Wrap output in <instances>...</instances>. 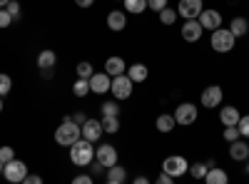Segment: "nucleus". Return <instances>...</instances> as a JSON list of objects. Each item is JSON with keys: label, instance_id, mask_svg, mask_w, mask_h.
<instances>
[{"label": "nucleus", "instance_id": "34", "mask_svg": "<svg viewBox=\"0 0 249 184\" xmlns=\"http://www.w3.org/2000/svg\"><path fill=\"white\" fill-rule=\"evenodd\" d=\"M237 127H239V134H242V137H249V115L239 117V122H237Z\"/></svg>", "mask_w": 249, "mask_h": 184}, {"label": "nucleus", "instance_id": "42", "mask_svg": "<svg viewBox=\"0 0 249 184\" xmlns=\"http://www.w3.org/2000/svg\"><path fill=\"white\" fill-rule=\"evenodd\" d=\"M92 3H95V0H75L77 8H92Z\"/></svg>", "mask_w": 249, "mask_h": 184}, {"label": "nucleus", "instance_id": "36", "mask_svg": "<svg viewBox=\"0 0 249 184\" xmlns=\"http://www.w3.org/2000/svg\"><path fill=\"white\" fill-rule=\"evenodd\" d=\"M10 159H15V152H13V147H0V162H3V165H5V162H10Z\"/></svg>", "mask_w": 249, "mask_h": 184}, {"label": "nucleus", "instance_id": "4", "mask_svg": "<svg viewBox=\"0 0 249 184\" xmlns=\"http://www.w3.org/2000/svg\"><path fill=\"white\" fill-rule=\"evenodd\" d=\"M132 90H135V83L130 80V75H115L112 77V87H110V92L115 95V100H127L130 95H132Z\"/></svg>", "mask_w": 249, "mask_h": 184}, {"label": "nucleus", "instance_id": "15", "mask_svg": "<svg viewBox=\"0 0 249 184\" xmlns=\"http://www.w3.org/2000/svg\"><path fill=\"white\" fill-rule=\"evenodd\" d=\"M230 157H232V159H237V162L249 159V145H244L242 137H239V139H234V142H230Z\"/></svg>", "mask_w": 249, "mask_h": 184}, {"label": "nucleus", "instance_id": "46", "mask_svg": "<svg viewBox=\"0 0 249 184\" xmlns=\"http://www.w3.org/2000/svg\"><path fill=\"white\" fill-rule=\"evenodd\" d=\"M3 107H5V102H3V97H0V112H3Z\"/></svg>", "mask_w": 249, "mask_h": 184}, {"label": "nucleus", "instance_id": "31", "mask_svg": "<svg viewBox=\"0 0 249 184\" xmlns=\"http://www.w3.org/2000/svg\"><path fill=\"white\" fill-rule=\"evenodd\" d=\"M10 87H13V80L5 72H0V97H5L10 92Z\"/></svg>", "mask_w": 249, "mask_h": 184}, {"label": "nucleus", "instance_id": "27", "mask_svg": "<svg viewBox=\"0 0 249 184\" xmlns=\"http://www.w3.org/2000/svg\"><path fill=\"white\" fill-rule=\"evenodd\" d=\"M72 92H75V97H85V95L90 92V80H82V77H77V83H75Z\"/></svg>", "mask_w": 249, "mask_h": 184}, {"label": "nucleus", "instance_id": "6", "mask_svg": "<svg viewBox=\"0 0 249 184\" xmlns=\"http://www.w3.org/2000/svg\"><path fill=\"white\" fill-rule=\"evenodd\" d=\"M162 169L177 179V177H182L184 172H190V162H187L184 157H179V154H172V157H164Z\"/></svg>", "mask_w": 249, "mask_h": 184}, {"label": "nucleus", "instance_id": "39", "mask_svg": "<svg viewBox=\"0 0 249 184\" xmlns=\"http://www.w3.org/2000/svg\"><path fill=\"white\" fill-rule=\"evenodd\" d=\"M172 182H175V177H172V174H167V172L162 169V174L157 177V184H172Z\"/></svg>", "mask_w": 249, "mask_h": 184}, {"label": "nucleus", "instance_id": "13", "mask_svg": "<svg viewBox=\"0 0 249 184\" xmlns=\"http://www.w3.org/2000/svg\"><path fill=\"white\" fill-rule=\"evenodd\" d=\"M197 20H199V25H202L204 30H217V28H222V15H219L217 10H202Z\"/></svg>", "mask_w": 249, "mask_h": 184}, {"label": "nucleus", "instance_id": "11", "mask_svg": "<svg viewBox=\"0 0 249 184\" xmlns=\"http://www.w3.org/2000/svg\"><path fill=\"white\" fill-rule=\"evenodd\" d=\"M95 159L102 167H112V165H117V150L112 145H100V147H95Z\"/></svg>", "mask_w": 249, "mask_h": 184}, {"label": "nucleus", "instance_id": "38", "mask_svg": "<svg viewBox=\"0 0 249 184\" xmlns=\"http://www.w3.org/2000/svg\"><path fill=\"white\" fill-rule=\"evenodd\" d=\"M5 10H8V13H10V15H13L15 20L20 17V3H18V0H10V3L5 5Z\"/></svg>", "mask_w": 249, "mask_h": 184}, {"label": "nucleus", "instance_id": "14", "mask_svg": "<svg viewBox=\"0 0 249 184\" xmlns=\"http://www.w3.org/2000/svg\"><path fill=\"white\" fill-rule=\"evenodd\" d=\"M204 28L199 25V20H184V28H182V37L187 40V43H197V40L202 37Z\"/></svg>", "mask_w": 249, "mask_h": 184}, {"label": "nucleus", "instance_id": "2", "mask_svg": "<svg viewBox=\"0 0 249 184\" xmlns=\"http://www.w3.org/2000/svg\"><path fill=\"white\" fill-rule=\"evenodd\" d=\"M70 159H72V165H77V167H90L92 159H95V147H92V142L85 139V137H80L75 145L70 147Z\"/></svg>", "mask_w": 249, "mask_h": 184}, {"label": "nucleus", "instance_id": "24", "mask_svg": "<svg viewBox=\"0 0 249 184\" xmlns=\"http://www.w3.org/2000/svg\"><path fill=\"white\" fill-rule=\"evenodd\" d=\"M144 8H147V0H124V10L132 13V15L144 13Z\"/></svg>", "mask_w": 249, "mask_h": 184}, {"label": "nucleus", "instance_id": "30", "mask_svg": "<svg viewBox=\"0 0 249 184\" xmlns=\"http://www.w3.org/2000/svg\"><path fill=\"white\" fill-rule=\"evenodd\" d=\"M92 75H95V70H92V65H90V63H80V65H77V77L90 80Z\"/></svg>", "mask_w": 249, "mask_h": 184}, {"label": "nucleus", "instance_id": "5", "mask_svg": "<svg viewBox=\"0 0 249 184\" xmlns=\"http://www.w3.org/2000/svg\"><path fill=\"white\" fill-rule=\"evenodd\" d=\"M3 174H5V179L13 182V184L25 182V177H28V165H25V162H20V159H10V162H5Z\"/></svg>", "mask_w": 249, "mask_h": 184}, {"label": "nucleus", "instance_id": "45", "mask_svg": "<svg viewBox=\"0 0 249 184\" xmlns=\"http://www.w3.org/2000/svg\"><path fill=\"white\" fill-rule=\"evenodd\" d=\"M8 3H10V0H0V8H5Z\"/></svg>", "mask_w": 249, "mask_h": 184}, {"label": "nucleus", "instance_id": "43", "mask_svg": "<svg viewBox=\"0 0 249 184\" xmlns=\"http://www.w3.org/2000/svg\"><path fill=\"white\" fill-rule=\"evenodd\" d=\"M72 119H75V122H77V125H82V122H85V115H82V112H77V115H75V117H72Z\"/></svg>", "mask_w": 249, "mask_h": 184}, {"label": "nucleus", "instance_id": "41", "mask_svg": "<svg viewBox=\"0 0 249 184\" xmlns=\"http://www.w3.org/2000/svg\"><path fill=\"white\" fill-rule=\"evenodd\" d=\"M43 182V177H37V174H28L25 177V184H40Z\"/></svg>", "mask_w": 249, "mask_h": 184}, {"label": "nucleus", "instance_id": "10", "mask_svg": "<svg viewBox=\"0 0 249 184\" xmlns=\"http://www.w3.org/2000/svg\"><path fill=\"white\" fill-rule=\"evenodd\" d=\"M80 127H82V137L90 139L92 145H95L102 134H105V130H102V119H85Z\"/></svg>", "mask_w": 249, "mask_h": 184}, {"label": "nucleus", "instance_id": "12", "mask_svg": "<svg viewBox=\"0 0 249 184\" xmlns=\"http://www.w3.org/2000/svg\"><path fill=\"white\" fill-rule=\"evenodd\" d=\"M110 87H112V77H110L107 72H95V75L90 77V92L105 95Z\"/></svg>", "mask_w": 249, "mask_h": 184}, {"label": "nucleus", "instance_id": "44", "mask_svg": "<svg viewBox=\"0 0 249 184\" xmlns=\"http://www.w3.org/2000/svg\"><path fill=\"white\" fill-rule=\"evenodd\" d=\"M135 184H147V177H135Z\"/></svg>", "mask_w": 249, "mask_h": 184}, {"label": "nucleus", "instance_id": "8", "mask_svg": "<svg viewBox=\"0 0 249 184\" xmlns=\"http://www.w3.org/2000/svg\"><path fill=\"white\" fill-rule=\"evenodd\" d=\"M202 10H204L202 0H179L177 5V15H182L184 20H197Z\"/></svg>", "mask_w": 249, "mask_h": 184}, {"label": "nucleus", "instance_id": "22", "mask_svg": "<svg viewBox=\"0 0 249 184\" xmlns=\"http://www.w3.org/2000/svg\"><path fill=\"white\" fill-rule=\"evenodd\" d=\"M239 110L237 107H222V115H219V119H222V125L227 127V125H237L239 122Z\"/></svg>", "mask_w": 249, "mask_h": 184}, {"label": "nucleus", "instance_id": "19", "mask_svg": "<svg viewBox=\"0 0 249 184\" xmlns=\"http://www.w3.org/2000/svg\"><path fill=\"white\" fill-rule=\"evenodd\" d=\"M105 179H107V184H122L124 179H127V169L112 165V167H107V177Z\"/></svg>", "mask_w": 249, "mask_h": 184}, {"label": "nucleus", "instance_id": "1", "mask_svg": "<svg viewBox=\"0 0 249 184\" xmlns=\"http://www.w3.org/2000/svg\"><path fill=\"white\" fill-rule=\"evenodd\" d=\"M80 137H82V127L77 125L72 117H65V119H62V125L55 130V142L60 147H72Z\"/></svg>", "mask_w": 249, "mask_h": 184}, {"label": "nucleus", "instance_id": "33", "mask_svg": "<svg viewBox=\"0 0 249 184\" xmlns=\"http://www.w3.org/2000/svg\"><path fill=\"white\" fill-rule=\"evenodd\" d=\"M239 137H242V134H239V127H237V125H227V127H224V139H227V142H234V139H239Z\"/></svg>", "mask_w": 249, "mask_h": 184}, {"label": "nucleus", "instance_id": "25", "mask_svg": "<svg viewBox=\"0 0 249 184\" xmlns=\"http://www.w3.org/2000/svg\"><path fill=\"white\" fill-rule=\"evenodd\" d=\"M230 30H232L234 37H242V35L249 30V25H247V20H244V17H234V20H232V25H230Z\"/></svg>", "mask_w": 249, "mask_h": 184}, {"label": "nucleus", "instance_id": "20", "mask_svg": "<svg viewBox=\"0 0 249 184\" xmlns=\"http://www.w3.org/2000/svg\"><path fill=\"white\" fill-rule=\"evenodd\" d=\"M227 172L224 169H217V167H210L207 169V174H204V182L207 184H227Z\"/></svg>", "mask_w": 249, "mask_h": 184}, {"label": "nucleus", "instance_id": "26", "mask_svg": "<svg viewBox=\"0 0 249 184\" xmlns=\"http://www.w3.org/2000/svg\"><path fill=\"white\" fill-rule=\"evenodd\" d=\"M157 15H160V23H162V25H172L175 20H177V10H172L170 5H167V8H162Z\"/></svg>", "mask_w": 249, "mask_h": 184}, {"label": "nucleus", "instance_id": "28", "mask_svg": "<svg viewBox=\"0 0 249 184\" xmlns=\"http://www.w3.org/2000/svg\"><path fill=\"white\" fill-rule=\"evenodd\" d=\"M102 130H105L107 134H115L120 130V119L117 117H102Z\"/></svg>", "mask_w": 249, "mask_h": 184}, {"label": "nucleus", "instance_id": "37", "mask_svg": "<svg viewBox=\"0 0 249 184\" xmlns=\"http://www.w3.org/2000/svg\"><path fill=\"white\" fill-rule=\"evenodd\" d=\"M170 5V0H147V8H152L155 13H160L162 8H167Z\"/></svg>", "mask_w": 249, "mask_h": 184}, {"label": "nucleus", "instance_id": "48", "mask_svg": "<svg viewBox=\"0 0 249 184\" xmlns=\"http://www.w3.org/2000/svg\"><path fill=\"white\" fill-rule=\"evenodd\" d=\"M247 174H249V159H247Z\"/></svg>", "mask_w": 249, "mask_h": 184}, {"label": "nucleus", "instance_id": "7", "mask_svg": "<svg viewBox=\"0 0 249 184\" xmlns=\"http://www.w3.org/2000/svg\"><path fill=\"white\" fill-rule=\"evenodd\" d=\"M175 122L182 125V127L195 125V122H197V107L192 105V102H182V105L175 110Z\"/></svg>", "mask_w": 249, "mask_h": 184}, {"label": "nucleus", "instance_id": "17", "mask_svg": "<svg viewBox=\"0 0 249 184\" xmlns=\"http://www.w3.org/2000/svg\"><path fill=\"white\" fill-rule=\"evenodd\" d=\"M124 70H127V65H124V60H122V57H107V63H105V72H107L110 77L122 75Z\"/></svg>", "mask_w": 249, "mask_h": 184}, {"label": "nucleus", "instance_id": "23", "mask_svg": "<svg viewBox=\"0 0 249 184\" xmlns=\"http://www.w3.org/2000/svg\"><path fill=\"white\" fill-rule=\"evenodd\" d=\"M175 125H177V122H175V115H160V117H157V122H155V127H157L160 132H164V134L172 132V130H175Z\"/></svg>", "mask_w": 249, "mask_h": 184}, {"label": "nucleus", "instance_id": "40", "mask_svg": "<svg viewBox=\"0 0 249 184\" xmlns=\"http://www.w3.org/2000/svg\"><path fill=\"white\" fill-rule=\"evenodd\" d=\"M72 182H75V184H92V177H90V174H77Z\"/></svg>", "mask_w": 249, "mask_h": 184}, {"label": "nucleus", "instance_id": "18", "mask_svg": "<svg viewBox=\"0 0 249 184\" xmlns=\"http://www.w3.org/2000/svg\"><path fill=\"white\" fill-rule=\"evenodd\" d=\"M127 75H130L132 83H144V80H147V75H150V70L144 67L142 63H135V65L127 67Z\"/></svg>", "mask_w": 249, "mask_h": 184}, {"label": "nucleus", "instance_id": "9", "mask_svg": "<svg viewBox=\"0 0 249 184\" xmlns=\"http://www.w3.org/2000/svg\"><path fill=\"white\" fill-rule=\"evenodd\" d=\"M222 87L219 85H210V87H204L202 92V107L204 110H212V107H219L222 105Z\"/></svg>", "mask_w": 249, "mask_h": 184}, {"label": "nucleus", "instance_id": "29", "mask_svg": "<svg viewBox=\"0 0 249 184\" xmlns=\"http://www.w3.org/2000/svg\"><path fill=\"white\" fill-rule=\"evenodd\" d=\"M100 110H102V117H120V105L117 102H105Z\"/></svg>", "mask_w": 249, "mask_h": 184}, {"label": "nucleus", "instance_id": "32", "mask_svg": "<svg viewBox=\"0 0 249 184\" xmlns=\"http://www.w3.org/2000/svg\"><path fill=\"white\" fill-rule=\"evenodd\" d=\"M207 169H210V167H204L202 162H197V165H190V174H192L195 179H204Z\"/></svg>", "mask_w": 249, "mask_h": 184}, {"label": "nucleus", "instance_id": "21", "mask_svg": "<svg viewBox=\"0 0 249 184\" xmlns=\"http://www.w3.org/2000/svg\"><path fill=\"white\" fill-rule=\"evenodd\" d=\"M55 63H57V55L53 50H43L37 55V67L40 70H50V67H55Z\"/></svg>", "mask_w": 249, "mask_h": 184}, {"label": "nucleus", "instance_id": "3", "mask_svg": "<svg viewBox=\"0 0 249 184\" xmlns=\"http://www.w3.org/2000/svg\"><path fill=\"white\" fill-rule=\"evenodd\" d=\"M234 35H232V30L230 28H217V30H212V48H214V52H232V48H234Z\"/></svg>", "mask_w": 249, "mask_h": 184}, {"label": "nucleus", "instance_id": "35", "mask_svg": "<svg viewBox=\"0 0 249 184\" xmlns=\"http://www.w3.org/2000/svg\"><path fill=\"white\" fill-rule=\"evenodd\" d=\"M13 15L5 10V8H0V28H10V23H13Z\"/></svg>", "mask_w": 249, "mask_h": 184}, {"label": "nucleus", "instance_id": "47", "mask_svg": "<svg viewBox=\"0 0 249 184\" xmlns=\"http://www.w3.org/2000/svg\"><path fill=\"white\" fill-rule=\"evenodd\" d=\"M3 167H5V165H3V162H0V174H3Z\"/></svg>", "mask_w": 249, "mask_h": 184}, {"label": "nucleus", "instance_id": "16", "mask_svg": "<svg viewBox=\"0 0 249 184\" xmlns=\"http://www.w3.org/2000/svg\"><path fill=\"white\" fill-rule=\"evenodd\" d=\"M107 28L115 30V33L124 30V28H127V15H124L122 10H112V13L107 15Z\"/></svg>", "mask_w": 249, "mask_h": 184}]
</instances>
